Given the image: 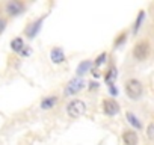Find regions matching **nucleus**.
I'll list each match as a JSON object with an SVG mask.
<instances>
[{
  "instance_id": "f257e3e1",
  "label": "nucleus",
  "mask_w": 154,
  "mask_h": 145,
  "mask_svg": "<svg viewBox=\"0 0 154 145\" xmlns=\"http://www.w3.org/2000/svg\"><path fill=\"white\" fill-rule=\"evenodd\" d=\"M142 91H143L142 83H140L137 79H130V80L125 82V94H127L128 98H131V100L140 98Z\"/></svg>"
},
{
  "instance_id": "f03ea898",
  "label": "nucleus",
  "mask_w": 154,
  "mask_h": 145,
  "mask_svg": "<svg viewBox=\"0 0 154 145\" xmlns=\"http://www.w3.org/2000/svg\"><path fill=\"white\" fill-rule=\"evenodd\" d=\"M86 112V104L82 100H71L66 106V113L71 118H79Z\"/></svg>"
},
{
  "instance_id": "7ed1b4c3",
  "label": "nucleus",
  "mask_w": 154,
  "mask_h": 145,
  "mask_svg": "<svg viewBox=\"0 0 154 145\" xmlns=\"http://www.w3.org/2000/svg\"><path fill=\"white\" fill-rule=\"evenodd\" d=\"M148 53H149V45H148L146 41L137 42V44L134 45V48H133V56H134L137 60H143V59L148 56Z\"/></svg>"
},
{
  "instance_id": "20e7f679",
  "label": "nucleus",
  "mask_w": 154,
  "mask_h": 145,
  "mask_svg": "<svg viewBox=\"0 0 154 145\" xmlns=\"http://www.w3.org/2000/svg\"><path fill=\"white\" fill-rule=\"evenodd\" d=\"M83 86H85V82H83L80 77H75V79H72V80L66 85V88H65V95H74V94L79 92V91H82Z\"/></svg>"
},
{
  "instance_id": "39448f33",
  "label": "nucleus",
  "mask_w": 154,
  "mask_h": 145,
  "mask_svg": "<svg viewBox=\"0 0 154 145\" xmlns=\"http://www.w3.org/2000/svg\"><path fill=\"white\" fill-rule=\"evenodd\" d=\"M103 109H104V113L106 115L113 116V115H116L119 112V104L113 98H107V100L103 101Z\"/></svg>"
},
{
  "instance_id": "423d86ee",
  "label": "nucleus",
  "mask_w": 154,
  "mask_h": 145,
  "mask_svg": "<svg viewBox=\"0 0 154 145\" xmlns=\"http://www.w3.org/2000/svg\"><path fill=\"white\" fill-rule=\"evenodd\" d=\"M23 9H24V5H23L21 2H18V0H14V2H9V3L6 5V12H8L9 15H12V17L21 14Z\"/></svg>"
},
{
  "instance_id": "0eeeda50",
  "label": "nucleus",
  "mask_w": 154,
  "mask_h": 145,
  "mask_svg": "<svg viewBox=\"0 0 154 145\" xmlns=\"http://www.w3.org/2000/svg\"><path fill=\"white\" fill-rule=\"evenodd\" d=\"M41 23H42V18H39L38 21L30 23V24L27 26V29H26V35H27L29 38H33V36L39 32V29H41Z\"/></svg>"
},
{
  "instance_id": "6e6552de",
  "label": "nucleus",
  "mask_w": 154,
  "mask_h": 145,
  "mask_svg": "<svg viewBox=\"0 0 154 145\" xmlns=\"http://www.w3.org/2000/svg\"><path fill=\"white\" fill-rule=\"evenodd\" d=\"M122 140L125 145H137V134L133 130H127L122 134Z\"/></svg>"
},
{
  "instance_id": "1a4fd4ad",
  "label": "nucleus",
  "mask_w": 154,
  "mask_h": 145,
  "mask_svg": "<svg viewBox=\"0 0 154 145\" xmlns=\"http://www.w3.org/2000/svg\"><path fill=\"white\" fill-rule=\"evenodd\" d=\"M50 57H51V60H53L54 63H62V62H65V54H63L62 48H59V47H54V48L51 50Z\"/></svg>"
},
{
  "instance_id": "9d476101",
  "label": "nucleus",
  "mask_w": 154,
  "mask_h": 145,
  "mask_svg": "<svg viewBox=\"0 0 154 145\" xmlns=\"http://www.w3.org/2000/svg\"><path fill=\"white\" fill-rule=\"evenodd\" d=\"M56 103H57V97H56V95L45 97V98L41 101V109H44V110H48V109H51L53 106H56Z\"/></svg>"
},
{
  "instance_id": "9b49d317",
  "label": "nucleus",
  "mask_w": 154,
  "mask_h": 145,
  "mask_svg": "<svg viewBox=\"0 0 154 145\" xmlns=\"http://www.w3.org/2000/svg\"><path fill=\"white\" fill-rule=\"evenodd\" d=\"M11 48L15 51V53H23V48H24V41L23 38H15L11 41Z\"/></svg>"
},
{
  "instance_id": "f8f14e48",
  "label": "nucleus",
  "mask_w": 154,
  "mask_h": 145,
  "mask_svg": "<svg viewBox=\"0 0 154 145\" xmlns=\"http://www.w3.org/2000/svg\"><path fill=\"white\" fill-rule=\"evenodd\" d=\"M89 68H91V62H89V60L82 62L79 66H77V74H79V76L85 74V72H88V71H89Z\"/></svg>"
},
{
  "instance_id": "ddd939ff",
  "label": "nucleus",
  "mask_w": 154,
  "mask_h": 145,
  "mask_svg": "<svg viewBox=\"0 0 154 145\" xmlns=\"http://www.w3.org/2000/svg\"><path fill=\"white\" fill-rule=\"evenodd\" d=\"M115 77H116V69L115 68H112L109 72H107V74H106V82L112 86L113 85V80H115Z\"/></svg>"
},
{
  "instance_id": "4468645a",
  "label": "nucleus",
  "mask_w": 154,
  "mask_h": 145,
  "mask_svg": "<svg viewBox=\"0 0 154 145\" xmlns=\"http://www.w3.org/2000/svg\"><path fill=\"white\" fill-rule=\"evenodd\" d=\"M127 119H128V121H130L134 127H137V128H140V127H142V125H140V122H139V119H137V118H136L131 112H128V113H127Z\"/></svg>"
},
{
  "instance_id": "2eb2a0df",
  "label": "nucleus",
  "mask_w": 154,
  "mask_h": 145,
  "mask_svg": "<svg viewBox=\"0 0 154 145\" xmlns=\"http://www.w3.org/2000/svg\"><path fill=\"white\" fill-rule=\"evenodd\" d=\"M146 136H148L149 140H154V122H151L146 127Z\"/></svg>"
},
{
  "instance_id": "dca6fc26",
  "label": "nucleus",
  "mask_w": 154,
  "mask_h": 145,
  "mask_svg": "<svg viewBox=\"0 0 154 145\" xmlns=\"http://www.w3.org/2000/svg\"><path fill=\"white\" fill-rule=\"evenodd\" d=\"M104 59H106V53H103V54H100L97 59H95V66H98V65H101L103 62H104Z\"/></svg>"
},
{
  "instance_id": "f3484780",
  "label": "nucleus",
  "mask_w": 154,
  "mask_h": 145,
  "mask_svg": "<svg viewBox=\"0 0 154 145\" xmlns=\"http://www.w3.org/2000/svg\"><path fill=\"white\" fill-rule=\"evenodd\" d=\"M142 18H143V12H140L139 14V18L136 20V24H134V32L139 29V26H140V21H142Z\"/></svg>"
},
{
  "instance_id": "a211bd4d",
  "label": "nucleus",
  "mask_w": 154,
  "mask_h": 145,
  "mask_svg": "<svg viewBox=\"0 0 154 145\" xmlns=\"http://www.w3.org/2000/svg\"><path fill=\"white\" fill-rule=\"evenodd\" d=\"M6 27V21L5 20H2V18H0V33H2L3 32V29Z\"/></svg>"
},
{
  "instance_id": "6ab92c4d",
  "label": "nucleus",
  "mask_w": 154,
  "mask_h": 145,
  "mask_svg": "<svg viewBox=\"0 0 154 145\" xmlns=\"http://www.w3.org/2000/svg\"><path fill=\"white\" fill-rule=\"evenodd\" d=\"M89 85H91V86H89V88H91V89H94V88H95V89H97V88H98V83H97V82H91V83H89Z\"/></svg>"
}]
</instances>
